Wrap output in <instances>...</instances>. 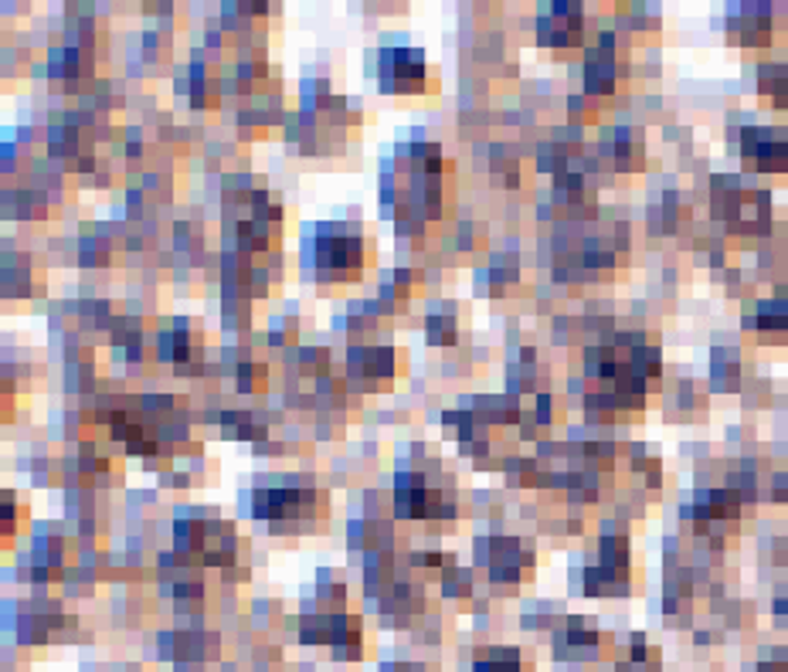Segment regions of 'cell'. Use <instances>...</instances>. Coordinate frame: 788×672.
Listing matches in <instances>:
<instances>
[{
    "label": "cell",
    "instance_id": "cell-8",
    "mask_svg": "<svg viewBox=\"0 0 788 672\" xmlns=\"http://www.w3.org/2000/svg\"><path fill=\"white\" fill-rule=\"evenodd\" d=\"M302 642L313 646H330L336 652V659H361L364 656V628L357 615H344V612H330V615H313L302 618L299 628Z\"/></svg>",
    "mask_w": 788,
    "mask_h": 672
},
{
    "label": "cell",
    "instance_id": "cell-12",
    "mask_svg": "<svg viewBox=\"0 0 788 672\" xmlns=\"http://www.w3.org/2000/svg\"><path fill=\"white\" fill-rule=\"evenodd\" d=\"M483 560H487V571H490V581L493 584H521L530 568H534V554L524 540L517 537H493V540H483Z\"/></svg>",
    "mask_w": 788,
    "mask_h": 672
},
{
    "label": "cell",
    "instance_id": "cell-27",
    "mask_svg": "<svg viewBox=\"0 0 788 672\" xmlns=\"http://www.w3.org/2000/svg\"><path fill=\"white\" fill-rule=\"evenodd\" d=\"M772 492H775L778 503H788V466H785V472H778V476L772 479Z\"/></svg>",
    "mask_w": 788,
    "mask_h": 672
},
{
    "label": "cell",
    "instance_id": "cell-6",
    "mask_svg": "<svg viewBox=\"0 0 788 672\" xmlns=\"http://www.w3.org/2000/svg\"><path fill=\"white\" fill-rule=\"evenodd\" d=\"M395 510L404 520H453L456 516V497L449 489L432 486L425 472H401L395 482Z\"/></svg>",
    "mask_w": 788,
    "mask_h": 672
},
{
    "label": "cell",
    "instance_id": "cell-3",
    "mask_svg": "<svg viewBox=\"0 0 788 672\" xmlns=\"http://www.w3.org/2000/svg\"><path fill=\"white\" fill-rule=\"evenodd\" d=\"M225 215L242 252H269L283 238V207L269 194H245L225 204Z\"/></svg>",
    "mask_w": 788,
    "mask_h": 672
},
{
    "label": "cell",
    "instance_id": "cell-23",
    "mask_svg": "<svg viewBox=\"0 0 788 672\" xmlns=\"http://www.w3.org/2000/svg\"><path fill=\"white\" fill-rule=\"evenodd\" d=\"M265 380H269V374L259 364H242V367H238V391H245V395L265 391Z\"/></svg>",
    "mask_w": 788,
    "mask_h": 672
},
{
    "label": "cell",
    "instance_id": "cell-14",
    "mask_svg": "<svg viewBox=\"0 0 788 672\" xmlns=\"http://www.w3.org/2000/svg\"><path fill=\"white\" fill-rule=\"evenodd\" d=\"M585 38V11L581 4L561 0L537 18V42L547 48H578Z\"/></svg>",
    "mask_w": 788,
    "mask_h": 672
},
{
    "label": "cell",
    "instance_id": "cell-25",
    "mask_svg": "<svg viewBox=\"0 0 788 672\" xmlns=\"http://www.w3.org/2000/svg\"><path fill=\"white\" fill-rule=\"evenodd\" d=\"M469 588H472V574L469 571H445V594L449 597H466L469 594Z\"/></svg>",
    "mask_w": 788,
    "mask_h": 672
},
{
    "label": "cell",
    "instance_id": "cell-22",
    "mask_svg": "<svg viewBox=\"0 0 788 672\" xmlns=\"http://www.w3.org/2000/svg\"><path fill=\"white\" fill-rule=\"evenodd\" d=\"M710 377H713L717 391H738V384H741V361H738V353L717 346V350H713V371H710Z\"/></svg>",
    "mask_w": 788,
    "mask_h": 672
},
{
    "label": "cell",
    "instance_id": "cell-13",
    "mask_svg": "<svg viewBox=\"0 0 788 672\" xmlns=\"http://www.w3.org/2000/svg\"><path fill=\"white\" fill-rule=\"evenodd\" d=\"M775 4H734L728 11V38L741 48H765L775 38Z\"/></svg>",
    "mask_w": 788,
    "mask_h": 672
},
{
    "label": "cell",
    "instance_id": "cell-4",
    "mask_svg": "<svg viewBox=\"0 0 788 672\" xmlns=\"http://www.w3.org/2000/svg\"><path fill=\"white\" fill-rule=\"evenodd\" d=\"M313 269L320 282H357L367 269V241L354 231L320 228L313 244Z\"/></svg>",
    "mask_w": 788,
    "mask_h": 672
},
{
    "label": "cell",
    "instance_id": "cell-5",
    "mask_svg": "<svg viewBox=\"0 0 788 672\" xmlns=\"http://www.w3.org/2000/svg\"><path fill=\"white\" fill-rule=\"evenodd\" d=\"M174 537L181 554L194 563H204V568H231L238 550L235 529L218 520H184Z\"/></svg>",
    "mask_w": 788,
    "mask_h": 672
},
{
    "label": "cell",
    "instance_id": "cell-2",
    "mask_svg": "<svg viewBox=\"0 0 788 672\" xmlns=\"http://www.w3.org/2000/svg\"><path fill=\"white\" fill-rule=\"evenodd\" d=\"M255 516L272 534H313L327 520V497L320 489H262L255 492Z\"/></svg>",
    "mask_w": 788,
    "mask_h": 672
},
{
    "label": "cell",
    "instance_id": "cell-17",
    "mask_svg": "<svg viewBox=\"0 0 788 672\" xmlns=\"http://www.w3.org/2000/svg\"><path fill=\"white\" fill-rule=\"evenodd\" d=\"M755 333L762 340H785L788 337V289L778 299H762L755 309Z\"/></svg>",
    "mask_w": 788,
    "mask_h": 672
},
{
    "label": "cell",
    "instance_id": "cell-10",
    "mask_svg": "<svg viewBox=\"0 0 788 672\" xmlns=\"http://www.w3.org/2000/svg\"><path fill=\"white\" fill-rule=\"evenodd\" d=\"M629 540L608 537L602 540V560L598 568L585 574V594L589 597H619L629 594Z\"/></svg>",
    "mask_w": 788,
    "mask_h": 672
},
{
    "label": "cell",
    "instance_id": "cell-9",
    "mask_svg": "<svg viewBox=\"0 0 788 672\" xmlns=\"http://www.w3.org/2000/svg\"><path fill=\"white\" fill-rule=\"evenodd\" d=\"M738 520H741V492L707 489L697 497V506H694L697 537H710L713 544H724L728 534L738 529Z\"/></svg>",
    "mask_w": 788,
    "mask_h": 672
},
{
    "label": "cell",
    "instance_id": "cell-24",
    "mask_svg": "<svg viewBox=\"0 0 788 672\" xmlns=\"http://www.w3.org/2000/svg\"><path fill=\"white\" fill-rule=\"evenodd\" d=\"M456 340V323L445 320V316H432L429 320V343H453Z\"/></svg>",
    "mask_w": 788,
    "mask_h": 672
},
{
    "label": "cell",
    "instance_id": "cell-1",
    "mask_svg": "<svg viewBox=\"0 0 788 672\" xmlns=\"http://www.w3.org/2000/svg\"><path fill=\"white\" fill-rule=\"evenodd\" d=\"M710 210L731 235L762 238L772 231V194L751 187L738 173H717L710 181Z\"/></svg>",
    "mask_w": 788,
    "mask_h": 672
},
{
    "label": "cell",
    "instance_id": "cell-21",
    "mask_svg": "<svg viewBox=\"0 0 788 672\" xmlns=\"http://www.w3.org/2000/svg\"><path fill=\"white\" fill-rule=\"evenodd\" d=\"M472 672H524V656L521 649H479Z\"/></svg>",
    "mask_w": 788,
    "mask_h": 672
},
{
    "label": "cell",
    "instance_id": "cell-29",
    "mask_svg": "<svg viewBox=\"0 0 788 672\" xmlns=\"http://www.w3.org/2000/svg\"><path fill=\"white\" fill-rule=\"evenodd\" d=\"M775 615L788 622V597H778V601H775Z\"/></svg>",
    "mask_w": 788,
    "mask_h": 672
},
{
    "label": "cell",
    "instance_id": "cell-20",
    "mask_svg": "<svg viewBox=\"0 0 788 672\" xmlns=\"http://www.w3.org/2000/svg\"><path fill=\"white\" fill-rule=\"evenodd\" d=\"M758 89H762V95L775 105V110H788V61L762 65Z\"/></svg>",
    "mask_w": 788,
    "mask_h": 672
},
{
    "label": "cell",
    "instance_id": "cell-26",
    "mask_svg": "<svg viewBox=\"0 0 788 672\" xmlns=\"http://www.w3.org/2000/svg\"><path fill=\"white\" fill-rule=\"evenodd\" d=\"M758 672H788V649L772 652L768 659H762V662H758Z\"/></svg>",
    "mask_w": 788,
    "mask_h": 672
},
{
    "label": "cell",
    "instance_id": "cell-7",
    "mask_svg": "<svg viewBox=\"0 0 788 672\" xmlns=\"http://www.w3.org/2000/svg\"><path fill=\"white\" fill-rule=\"evenodd\" d=\"M378 82L388 95L432 92V68L419 48H385L378 58Z\"/></svg>",
    "mask_w": 788,
    "mask_h": 672
},
{
    "label": "cell",
    "instance_id": "cell-18",
    "mask_svg": "<svg viewBox=\"0 0 788 672\" xmlns=\"http://www.w3.org/2000/svg\"><path fill=\"white\" fill-rule=\"evenodd\" d=\"M598 642H602L598 628H592L585 622H571L555 639V649L561 652V659H589V656H595Z\"/></svg>",
    "mask_w": 788,
    "mask_h": 672
},
{
    "label": "cell",
    "instance_id": "cell-11",
    "mask_svg": "<svg viewBox=\"0 0 788 672\" xmlns=\"http://www.w3.org/2000/svg\"><path fill=\"white\" fill-rule=\"evenodd\" d=\"M741 160L758 173H785L788 133L778 126H747L741 133Z\"/></svg>",
    "mask_w": 788,
    "mask_h": 672
},
{
    "label": "cell",
    "instance_id": "cell-16",
    "mask_svg": "<svg viewBox=\"0 0 788 672\" xmlns=\"http://www.w3.org/2000/svg\"><path fill=\"white\" fill-rule=\"evenodd\" d=\"M619 86V55L612 48V38L605 34L602 45L585 61V89L592 95H612Z\"/></svg>",
    "mask_w": 788,
    "mask_h": 672
},
{
    "label": "cell",
    "instance_id": "cell-28",
    "mask_svg": "<svg viewBox=\"0 0 788 672\" xmlns=\"http://www.w3.org/2000/svg\"><path fill=\"white\" fill-rule=\"evenodd\" d=\"M18 510H11V497H4V540H11V534H18Z\"/></svg>",
    "mask_w": 788,
    "mask_h": 672
},
{
    "label": "cell",
    "instance_id": "cell-19",
    "mask_svg": "<svg viewBox=\"0 0 788 672\" xmlns=\"http://www.w3.org/2000/svg\"><path fill=\"white\" fill-rule=\"evenodd\" d=\"M605 157L612 160L615 170H639L642 167V139L632 129H615L605 139Z\"/></svg>",
    "mask_w": 788,
    "mask_h": 672
},
{
    "label": "cell",
    "instance_id": "cell-15",
    "mask_svg": "<svg viewBox=\"0 0 788 672\" xmlns=\"http://www.w3.org/2000/svg\"><path fill=\"white\" fill-rule=\"evenodd\" d=\"M401 357L404 353L395 346H354L347 353V371L361 384H385V380H395Z\"/></svg>",
    "mask_w": 788,
    "mask_h": 672
}]
</instances>
